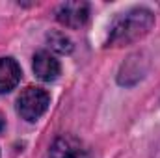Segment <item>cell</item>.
<instances>
[{
  "mask_svg": "<svg viewBox=\"0 0 160 158\" xmlns=\"http://www.w3.org/2000/svg\"><path fill=\"white\" fill-rule=\"evenodd\" d=\"M50 158H89L88 147L75 136H60L48 151Z\"/></svg>",
  "mask_w": 160,
  "mask_h": 158,
  "instance_id": "cell-4",
  "label": "cell"
},
{
  "mask_svg": "<svg viewBox=\"0 0 160 158\" xmlns=\"http://www.w3.org/2000/svg\"><path fill=\"white\" fill-rule=\"evenodd\" d=\"M89 17V6L86 2H63L56 9V19L67 28H80Z\"/></svg>",
  "mask_w": 160,
  "mask_h": 158,
  "instance_id": "cell-3",
  "label": "cell"
},
{
  "mask_svg": "<svg viewBox=\"0 0 160 158\" xmlns=\"http://www.w3.org/2000/svg\"><path fill=\"white\" fill-rule=\"evenodd\" d=\"M21 82V67L13 58H0V93H9Z\"/></svg>",
  "mask_w": 160,
  "mask_h": 158,
  "instance_id": "cell-6",
  "label": "cell"
},
{
  "mask_svg": "<svg viewBox=\"0 0 160 158\" xmlns=\"http://www.w3.org/2000/svg\"><path fill=\"white\" fill-rule=\"evenodd\" d=\"M155 24L153 11L145 7H132L125 13H119L108 32V47L130 45L143 37Z\"/></svg>",
  "mask_w": 160,
  "mask_h": 158,
  "instance_id": "cell-1",
  "label": "cell"
},
{
  "mask_svg": "<svg viewBox=\"0 0 160 158\" xmlns=\"http://www.w3.org/2000/svg\"><path fill=\"white\" fill-rule=\"evenodd\" d=\"M50 104V95L43 87H26L17 99V112L26 121L39 119Z\"/></svg>",
  "mask_w": 160,
  "mask_h": 158,
  "instance_id": "cell-2",
  "label": "cell"
},
{
  "mask_svg": "<svg viewBox=\"0 0 160 158\" xmlns=\"http://www.w3.org/2000/svg\"><path fill=\"white\" fill-rule=\"evenodd\" d=\"M34 73L36 77L43 82H52V80L58 78L62 67H60V62L47 50H39L36 56H34Z\"/></svg>",
  "mask_w": 160,
  "mask_h": 158,
  "instance_id": "cell-5",
  "label": "cell"
},
{
  "mask_svg": "<svg viewBox=\"0 0 160 158\" xmlns=\"http://www.w3.org/2000/svg\"><path fill=\"white\" fill-rule=\"evenodd\" d=\"M4 128H6V117H4V114L0 112V134L4 132Z\"/></svg>",
  "mask_w": 160,
  "mask_h": 158,
  "instance_id": "cell-8",
  "label": "cell"
},
{
  "mask_svg": "<svg viewBox=\"0 0 160 158\" xmlns=\"http://www.w3.org/2000/svg\"><path fill=\"white\" fill-rule=\"evenodd\" d=\"M47 41H48V47L60 54H69L73 50V41L69 39L63 32H50L47 34Z\"/></svg>",
  "mask_w": 160,
  "mask_h": 158,
  "instance_id": "cell-7",
  "label": "cell"
}]
</instances>
